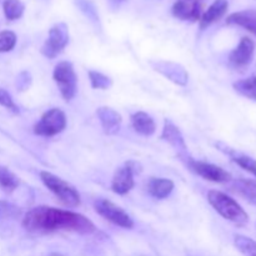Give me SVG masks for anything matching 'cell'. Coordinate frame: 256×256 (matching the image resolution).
I'll return each mask as SVG.
<instances>
[{"label":"cell","instance_id":"obj_1","mask_svg":"<svg viewBox=\"0 0 256 256\" xmlns=\"http://www.w3.org/2000/svg\"><path fill=\"white\" fill-rule=\"evenodd\" d=\"M22 228L29 232L48 234L55 232H72L89 235L96 232L94 222L79 212L40 205L24 215Z\"/></svg>","mask_w":256,"mask_h":256},{"label":"cell","instance_id":"obj_2","mask_svg":"<svg viewBox=\"0 0 256 256\" xmlns=\"http://www.w3.org/2000/svg\"><path fill=\"white\" fill-rule=\"evenodd\" d=\"M208 202L218 214L236 226H245L249 222L248 212L238 204V202H235L232 196L225 192H219V190H210L208 192Z\"/></svg>","mask_w":256,"mask_h":256},{"label":"cell","instance_id":"obj_3","mask_svg":"<svg viewBox=\"0 0 256 256\" xmlns=\"http://www.w3.org/2000/svg\"><path fill=\"white\" fill-rule=\"evenodd\" d=\"M40 179L42 184L60 200V202L70 208L79 206L82 198L79 192L69 182L49 172H40Z\"/></svg>","mask_w":256,"mask_h":256},{"label":"cell","instance_id":"obj_4","mask_svg":"<svg viewBox=\"0 0 256 256\" xmlns=\"http://www.w3.org/2000/svg\"><path fill=\"white\" fill-rule=\"evenodd\" d=\"M52 79L56 82L59 92L65 102L74 99L78 90V76L75 74L74 66L70 62H60L55 66L52 72Z\"/></svg>","mask_w":256,"mask_h":256},{"label":"cell","instance_id":"obj_5","mask_svg":"<svg viewBox=\"0 0 256 256\" xmlns=\"http://www.w3.org/2000/svg\"><path fill=\"white\" fill-rule=\"evenodd\" d=\"M66 128V115L59 108H52L42 114L34 126V134L39 136H55Z\"/></svg>","mask_w":256,"mask_h":256},{"label":"cell","instance_id":"obj_6","mask_svg":"<svg viewBox=\"0 0 256 256\" xmlns=\"http://www.w3.org/2000/svg\"><path fill=\"white\" fill-rule=\"evenodd\" d=\"M94 208L95 212H96L100 216L106 219L108 222H112L114 225L124 228V229H132V228H134V222H132V219L130 218V215L128 214L124 209L118 206L116 204H114V202H110V200H95Z\"/></svg>","mask_w":256,"mask_h":256},{"label":"cell","instance_id":"obj_7","mask_svg":"<svg viewBox=\"0 0 256 256\" xmlns=\"http://www.w3.org/2000/svg\"><path fill=\"white\" fill-rule=\"evenodd\" d=\"M69 42V28L65 22H59L50 28L46 42L42 46V54L48 59L56 58Z\"/></svg>","mask_w":256,"mask_h":256},{"label":"cell","instance_id":"obj_8","mask_svg":"<svg viewBox=\"0 0 256 256\" xmlns=\"http://www.w3.org/2000/svg\"><path fill=\"white\" fill-rule=\"evenodd\" d=\"M185 159H186V164L190 168V170L202 176V179L212 182H229L232 180V174L222 168L218 166V165L194 160L188 156H185Z\"/></svg>","mask_w":256,"mask_h":256},{"label":"cell","instance_id":"obj_9","mask_svg":"<svg viewBox=\"0 0 256 256\" xmlns=\"http://www.w3.org/2000/svg\"><path fill=\"white\" fill-rule=\"evenodd\" d=\"M255 52V44L250 38L244 36L240 40L239 45L230 52L229 62L236 69L248 66L252 62Z\"/></svg>","mask_w":256,"mask_h":256},{"label":"cell","instance_id":"obj_10","mask_svg":"<svg viewBox=\"0 0 256 256\" xmlns=\"http://www.w3.org/2000/svg\"><path fill=\"white\" fill-rule=\"evenodd\" d=\"M152 64L156 72H159L160 74L168 78L170 82H175L178 85H182V86L186 85L188 79H189V74L184 69V66H182L180 64L172 62H152Z\"/></svg>","mask_w":256,"mask_h":256},{"label":"cell","instance_id":"obj_11","mask_svg":"<svg viewBox=\"0 0 256 256\" xmlns=\"http://www.w3.org/2000/svg\"><path fill=\"white\" fill-rule=\"evenodd\" d=\"M172 12L178 19L190 20V22L200 20L202 15V5L196 0H178L172 5Z\"/></svg>","mask_w":256,"mask_h":256},{"label":"cell","instance_id":"obj_12","mask_svg":"<svg viewBox=\"0 0 256 256\" xmlns=\"http://www.w3.org/2000/svg\"><path fill=\"white\" fill-rule=\"evenodd\" d=\"M134 172L129 165L125 162L124 166L119 168L115 172L112 180V190L118 195H125L134 188Z\"/></svg>","mask_w":256,"mask_h":256},{"label":"cell","instance_id":"obj_13","mask_svg":"<svg viewBox=\"0 0 256 256\" xmlns=\"http://www.w3.org/2000/svg\"><path fill=\"white\" fill-rule=\"evenodd\" d=\"M162 138L164 142H169L182 158L186 156L188 152V146L186 142H185L184 136H182V132L179 130V128L175 126L172 122L169 120H165L164 122V129H162Z\"/></svg>","mask_w":256,"mask_h":256},{"label":"cell","instance_id":"obj_14","mask_svg":"<svg viewBox=\"0 0 256 256\" xmlns=\"http://www.w3.org/2000/svg\"><path fill=\"white\" fill-rule=\"evenodd\" d=\"M96 115L99 118L100 124H102V128L105 134L114 135L122 128V115L116 110L108 106H102L96 110Z\"/></svg>","mask_w":256,"mask_h":256},{"label":"cell","instance_id":"obj_15","mask_svg":"<svg viewBox=\"0 0 256 256\" xmlns=\"http://www.w3.org/2000/svg\"><path fill=\"white\" fill-rule=\"evenodd\" d=\"M216 146L219 148V150H222V152L228 155L235 164L239 165L242 169L246 170L248 172L252 174L256 178V160L252 159V156L246 154H242V152H236L232 148H229L228 145L222 144V142H218Z\"/></svg>","mask_w":256,"mask_h":256},{"label":"cell","instance_id":"obj_16","mask_svg":"<svg viewBox=\"0 0 256 256\" xmlns=\"http://www.w3.org/2000/svg\"><path fill=\"white\" fill-rule=\"evenodd\" d=\"M226 22L230 25H238V26L244 28L256 36V10L254 9L232 12L228 16Z\"/></svg>","mask_w":256,"mask_h":256},{"label":"cell","instance_id":"obj_17","mask_svg":"<svg viewBox=\"0 0 256 256\" xmlns=\"http://www.w3.org/2000/svg\"><path fill=\"white\" fill-rule=\"evenodd\" d=\"M229 9V2L228 0H215L205 12H202V18H200V28L205 29L209 25H212V22H218L219 19H222L225 15V12Z\"/></svg>","mask_w":256,"mask_h":256},{"label":"cell","instance_id":"obj_18","mask_svg":"<svg viewBox=\"0 0 256 256\" xmlns=\"http://www.w3.org/2000/svg\"><path fill=\"white\" fill-rule=\"evenodd\" d=\"M174 190V182L166 178H152L148 182V192L155 199H166Z\"/></svg>","mask_w":256,"mask_h":256},{"label":"cell","instance_id":"obj_19","mask_svg":"<svg viewBox=\"0 0 256 256\" xmlns=\"http://www.w3.org/2000/svg\"><path fill=\"white\" fill-rule=\"evenodd\" d=\"M132 125L135 132L144 136H152L156 130L154 119L144 112H138L132 115Z\"/></svg>","mask_w":256,"mask_h":256},{"label":"cell","instance_id":"obj_20","mask_svg":"<svg viewBox=\"0 0 256 256\" xmlns=\"http://www.w3.org/2000/svg\"><path fill=\"white\" fill-rule=\"evenodd\" d=\"M232 190L246 199L248 202L256 205V180L255 179H238L232 184Z\"/></svg>","mask_w":256,"mask_h":256},{"label":"cell","instance_id":"obj_21","mask_svg":"<svg viewBox=\"0 0 256 256\" xmlns=\"http://www.w3.org/2000/svg\"><path fill=\"white\" fill-rule=\"evenodd\" d=\"M235 92L242 96L256 102V76H250L246 79L238 80L232 84Z\"/></svg>","mask_w":256,"mask_h":256},{"label":"cell","instance_id":"obj_22","mask_svg":"<svg viewBox=\"0 0 256 256\" xmlns=\"http://www.w3.org/2000/svg\"><path fill=\"white\" fill-rule=\"evenodd\" d=\"M18 186H19V178L12 170H9V168L0 165V188L2 192L10 194L18 189Z\"/></svg>","mask_w":256,"mask_h":256},{"label":"cell","instance_id":"obj_23","mask_svg":"<svg viewBox=\"0 0 256 256\" xmlns=\"http://www.w3.org/2000/svg\"><path fill=\"white\" fill-rule=\"evenodd\" d=\"M2 10L8 20H18L24 14L25 5L20 0H4Z\"/></svg>","mask_w":256,"mask_h":256},{"label":"cell","instance_id":"obj_24","mask_svg":"<svg viewBox=\"0 0 256 256\" xmlns=\"http://www.w3.org/2000/svg\"><path fill=\"white\" fill-rule=\"evenodd\" d=\"M234 245L244 256H256V242L244 235L236 234L234 236Z\"/></svg>","mask_w":256,"mask_h":256},{"label":"cell","instance_id":"obj_25","mask_svg":"<svg viewBox=\"0 0 256 256\" xmlns=\"http://www.w3.org/2000/svg\"><path fill=\"white\" fill-rule=\"evenodd\" d=\"M88 74H89V79H90V82H92V89L106 90L112 85V80L110 79L109 76L102 74V72H95V70H90Z\"/></svg>","mask_w":256,"mask_h":256},{"label":"cell","instance_id":"obj_26","mask_svg":"<svg viewBox=\"0 0 256 256\" xmlns=\"http://www.w3.org/2000/svg\"><path fill=\"white\" fill-rule=\"evenodd\" d=\"M22 216V209L16 205L2 200L0 202V219L15 220Z\"/></svg>","mask_w":256,"mask_h":256},{"label":"cell","instance_id":"obj_27","mask_svg":"<svg viewBox=\"0 0 256 256\" xmlns=\"http://www.w3.org/2000/svg\"><path fill=\"white\" fill-rule=\"evenodd\" d=\"M16 45V35L10 30L0 32V52H12Z\"/></svg>","mask_w":256,"mask_h":256},{"label":"cell","instance_id":"obj_28","mask_svg":"<svg viewBox=\"0 0 256 256\" xmlns=\"http://www.w3.org/2000/svg\"><path fill=\"white\" fill-rule=\"evenodd\" d=\"M0 106H4L5 109L14 112V114H18V112H19V108H18V105L14 102L12 95H10L5 89H2V88H0Z\"/></svg>","mask_w":256,"mask_h":256},{"label":"cell","instance_id":"obj_29","mask_svg":"<svg viewBox=\"0 0 256 256\" xmlns=\"http://www.w3.org/2000/svg\"><path fill=\"white\" fill-rule=\"evenodd\" d=\"M76 5L82 9V12H84L92 20L98 19L96 10H95L94 4L92 2H89V0H76Z\"/></svg>","mask_w":256,"mask_h":256},{"label":"cell","instance_id":"obj_30","mask_svg":"<svg viewBox=\"0 0 256 256\" xmlns=\"http://www.w3.org/2000/svg\"><path fill=\"white\" fill-rule=\"evenodd\" d=\"M112 2H114V4L119 5V4H120V2H122V0H112Z\"/></svg>","mask_w":256,"mask_h":256}]
</instances>
